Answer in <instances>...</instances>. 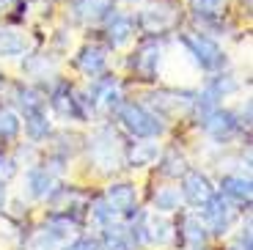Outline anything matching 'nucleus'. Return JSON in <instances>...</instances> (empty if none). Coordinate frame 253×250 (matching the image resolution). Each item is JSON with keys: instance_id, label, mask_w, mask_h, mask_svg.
<instances>
[{"instance_id": "nucleus-11", "label": "nucleus", "mask_w": 253, "mask_h": 250, "mask_svg": "<svg viewBox=\"0 0 253 250\" xmlns=\"http://www.w3.org/2000/svg\"><path fill=\"white\" fill-rule=\"evenodd\" d=\"M105 63H108V55L102 47H83L80 55H77V66H80L85 75H102L105 72Z\"/></svg>"}, {"instance_id": "nucleus-2", "label": "nucleus", "mask_w": 253, "mask_h": 250, "mask_svg": "<svg viewBox=\"0 0 253 250\" xmlns=\"http://www.w3.org/2000/svg\"><path fill=\"white\" fill-rule=\"evenodd\" d=\"M179 19V3L176 0H157L149 8H143L138 17V25L146 33H163L171 31Z\"/></svg>"}, {"instance_id": "nucleus-12", "label": "nucleus", "mask_w": 253, "mask_h": 250, "mask_svg": "<svg viewBox=\"0 0 253 250\" xmlns=\"http://www.w3.org/2000/svg\"><path fill=\"white\" fill-rule=\"evenodd\" d=\"M80 102L83 99H75V94L69 91V85H61L55 94H52V107H55L61 116H69V119H83V116H85V113L77 107Z\"/></svg>"}, {"instance_id": "nucleus-4", "label": "nucleus", "mask_w": 253, "mask_h": 250, "mask_svg": "<svg viewBox=\"0 0 253 250\" xmlns=\"http://www.w3.org/2000/svg\"><path fill=\"white\" fill-rule=\"evenodd\" d=\"M204 228H209L212 234H223L228 228V220H231V209L223 201V195H209V201L204 204Z\"/></svg>"}, {"instance_id": "nucleus-19", "label": "nucleus", "mask_w": 253, "mask_h": 250, "mask_svg": "<svg viewBox=\"0 0 253 250\" xmlns=\"http://www.w3.org/2000/svg\"><path fill=\"white\" fill-rule=\"evenodd\" d=\"M223 3H226V0H190V11L201 19H209L220 11Z\"/></svg>"}, {"instance_id": "nucleus-25", "label": "nucleus", "mask_w": 253, "mask_h": 250, "mask_svg": "<svg viewBox=\"0 0 253 250\" xmlns=\"http://www.w3.org/2000/svg\"><path fill=\"white\" fill-rule=\"evenodd\" d=\"M19 105H22V110L31 113V110H42V99H39L36 91H31V88H25L22 94H19Z\"/></svg>"}, {"instance_id": "nucleus-16", "label": "nucleus", "mask_w": 253, "mask_h": 250, "mask_svg": "<svg viewBox=\"0 0 253 250\" xmlns=\"http://www.w3.org/2000/svg\"><path fill=\"white\" fill-rule=\"evenodd\" d=\"M25 129H28V135H31L33 140H42L50 132V124H47V119H44V113L42 110H31V113H25Z\"/></svg>"}, {"instance_id": "nucleus-15", "label": "nucleus", "mask_w": 253, "mask_h": 250, "mask_svg": "<svg viewBox=\"0 0 253 250\" xmlns=\"http://www.w3.org/2000/svg\"><path fill=\"white\" fill-rule=\"evenodd\" d=\"M182 231H184V239L190 242V248H193V250H204V242H207V228L201 225V220L184 217Z\"/></svg>"}, {"instance_id": "nucleus-26", "label": "nucleus", "mask_w": 253, "mask_h": 250, "mask_svg": "<svg viewBox=\"0 0 253 250\" xmlns=\"http://www.w3.org/2000/svg\"><path fill=\"white\" fill-rule=\"evenodd\" d=\"M113 207H110V204H108V201H105V198H96L94 201V217L96 220H102V223H108V220H113Z\"/></svg>"}, {"instance_id": "nucleus-28", "label": "nucleus", "mask_w": 253, "mask_h": 250, "mask_svg": "<svg viewBox=\"0 0 253 250\" xmlns=\"http://www.w3.org/2000/svg\"><path fill=\"white\" fill-rule=\"evenodd\" d=\"M66 250H96V242H91V239H77Z\"/></svg>"}, {"instance_id": "nucleus-29", "label": "nucleus", "mask_w": 253, "mask_h": 250, "mask_svg": "<svg viewBox=\"0 0 253 250\" xmlns=\"http://www.w3.org/2000/svg\"><path fill=\"white\" fill-rule=\"evenodd\" d=\"M3 201H6V193H3V187H0V207H3Z\"/></svg>"}, {"instance_id": "nucleus-24", "label": "nucleus", "mask_w": 253, "mask_h": 250, "mask_svg": "<svg viewBox=\"0 0 253 250\" xmlns=\"http://www.w3.org/2000/svg\"><path fill=\"white\" fill-rule=\"evenodd\" d=\"M168 228H171V225L165 223L163 217H152V223H149V234H146V237L152 239V242H157V245H163V242H168Z\"/></svg>"}, {"instance_id": "nucleus-6", "label": "nucleus", "mask_w": 253, "mask_h": 250, "mask_svg": "<svg viewBox=\"0 0 253 250\" xmlns=\"http://www.w3.org/2000/svg\"><path fill=\"white\" fill-rule=\"evenodd\" d=\"M201 124H204V129H207L215 140H226V138H231V135L240 129V121H237L234 113L220 110V107H215V110L209 113Z\"/></svg>"}, {"instance_id": "nucleus-8", "label": "nucleus", "mask_w": 253, "mask_h": 250, "mask_svg": "<svg viewBox=\"0 0 253 250\" xmlns=\"http://www.w3.org/2000/svg\"><path fill=\"white\" fill-rule=\"evenodd\" d=\"M113 207L116 214H129L135 209V204H138V195H135V187L132 184H113V187L108 190V198H105Z\"/></svg>"}, {"instance_id": "nucleus-18", "label": "nucleus", "mask_w": 253, "mask_h": 250, "mask_svg": "<svg viewBox=\"0 0 253 250\" xmlns=\"http://www.w3.org/2000/svg\"><path fill=\"white\" fill-rule=\"evenodd\" d=\"M22 50H25V39L19 33H0V55H19Z\"/></svg>"}, {"instance_id": "nucleus-7", "label": "nucleus", "mask_w": 253, "mask_h": 250, "mask_svg": "<svg viewBox=\"0 0 253 250\" xmlns=\"http://www.w3.org/2000/svg\"><path fill=\"white\" fill-rule=\"evenodd\" d=\"M160 63V44L157 42H146L132 58V69L140 80H154V72H157Z\"/></svg>"}, {"instance_id": "nucleus-13", "label": "nucleus", "mask_w": 253, "mask_h": 250, "mask_svg": "<svg viewBox=\"0 0 253 250\" xmlns=\"http://www.w3.org/2000/svg\"><path fill=\"white\" fill-rule=\"evenodd\" d=\"M28 184H31V195L44 198V195L52 193L55 179H52V173L47 168H36V170H31V173H28Z\"/></svg>"}, {"instance_id": "nucleus-10", "label": "nucleus", "mask_w": 253, "mask_h": 250, "mask_svg": "<svg viewBox=\"0 0 253 250\" xmlns=\"http://www.w3.org/2000/svg\"><path fill=\"white\" fill-rule=\"evenodd\" d=\"M135 33V22L132 17H124V14H113V19L108 22V42L110 47H121L132 39Z\"/></svg>"}, {"instance_id": "nucleus-17", "label": "nucleus", "mask_w": 253, "mask_h": 250, "mask_svg": "<svg viewBox=\"0 0 253 250\" xmlns=\"http://www.w3.org/2000/svg\"><path fill=\"white\" fill-rule=\"evenodd\" d=\"M96 250H129V239H126L124 228H110L102 237V245H96Z\"/></svg>"}, {"instance_id": "nucleus-14", "label": "nucleus", "mask_w": 253, "mask_h": 250, "mask_svg": "<svg viewBox=\"0 0 253 250\" xmlns=\"http://www.w3.org/2000/svg\"><path fill=\"white\" fill-rule=\"evenodd\" d=\"M223 195H231L237 201H251V179H240V176H223L220 181Z\"/></svg>"}, {"instance_id": "nucleus-27", "label": "nucleus", "mask_w": 253, "mask_h": 250, "mask_svg": "<svg viewBox=\"0 0 253 250\" xmlns=\"http://www.w3.org/2000/svg\"><path fill=\"white\" fill-rule=\"evenodd\" d=\"M234 88H237V83L231 80V77H223V80L212 83V91H209V94H215L217 99H220V94H228V91H234Z\"/></svg>"}, {"instance_id": "nucleus-3", "label": "nucleus", "mask_w": 253, "mask_h": 250, "mask_svg": "<svg viewBox=\"0 0 253 250\" xmlns=\"http://www.w3.org/2000/svg\"><path fill=\"white\" fill-rule=\"evenodd\" d=\"M182 44L190 50V55L196 58L204 69H209V72L220 69L223 63H226L223 50L209 36H201V33H182Z\"/></svg>"}, {"instance_id": "nucleus-1", "label": "nucleus", "mask_w": 253, "mask_h": 250, "mask_svg": "<svg viewBox=\"0 0 253 250\" xmlns=\"http://www.w3.org/2000/svg\"><path fill=\"white\" fill-rule=\"evenodd\" d=\"M119 119L135 138H157V135H163V124H160L157 116H152L146 107L135 105V102L119 105Z\"/></svg>"}, {"instance_id": "nucleus-23", "label": "nucleus", "mask_w": 253, "mask_h": 250, "mask_svg": "<svg viewBox=\"0 0 253 250\" xmlns=\"http://www.w3.org/2000/svg\"><path fill=\"white\" fill-rule=\"evenodd\" d=\"M176 204H179L176 190H160V193L154 195V207H157L160 212H171V209H176Z\"/></svg>"}, {"instance_id": "nucleus-9", "label": "nucleus", "mask_w": 253, "mask_h": 250, "mask_svg": "<svg viewBox=\"0 0 253 250\" xmlns=\"http://www.w3.org/2000/svg\"><path fill=\"white\" fill-rule=\"evenodd\" d=\"M113 11V0H77L75 3V17L80 22H94Z\"/></svg>"}, {"instance_id": "nucleus-22", "label": "nucleus", "mask_w": 253, "mask_h": 250, "mask_svg": "<svg viewBox=\"0 0 253 250\" xmlns=\"http://www.w3.org/2000/svg\"><path fill=\"white\" fill-rule=\"evenodd\" d=\"M184 170H187V163H184V157H179L176 151L165 154V160H163V173H165V176H182Z\"/></svg>"}, {"instance_id": "nucleus-21", "label": "nucleus", "mask_w": 253, "mask_h": 250, "mask_svg": "<svg viewBox=\"0 0 253 250\" xmlns=\"http://www.w3.org/2000/svg\"><path fill=\"white\" fill-rule=\"evenodd\" d=\"M19 132V119L8 110H0V140H11Z\"/></svg>"}, {"instance_id": "nucleus-20", "label": "nucleus", "mask_w": 253, "mask_h": 250, "mask_svg": "<svg viewBox=\"0 0 253 250\" xmlns=\"http://www.w3.org/2000/svg\"><path fill=\"white\" fill-rule=\"evenodd\" d=\"M157 157V149L152 143H135L132 154H129V165L132 168H140V165H149Z\"/></svg>"}, {"instance_id": "nucleus-30", "label": "nucleus", "mask_w": 253, "mask_h": 250, "mask_svg": "<svg viewBox=\"0 0 253 250\" xmlns=\"http://www.w3.org/2000/svg\"><path fill=\"white\" fill-rule=\"evenodd\" d=\"M0 83H3V75H0Z\"/></svg>"}, {"instance_id": "nucleus-5", "label": "nucleus", "mask_w": 253, "mask_h": 250, "mask_svg": "<svg viewBox=\"0 0 253 250\" xmlns=\"http://www.w3.org/2000/svg\"><path fill=\"white\" fill-rule=\"evenodd\" d=\"M182 193L187 198V204L204 207L215 190H212V184H209V179L204 173H198V170H184L182 173Z\"/></svg>"}]
</instances>
